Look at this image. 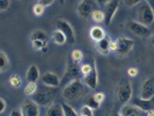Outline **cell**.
Returning a JSON list of instances; mask_svg holds the SVG:
<instances>
[{"instance_id":"cell-44","label":"cell","mask_w":154,"mask_h":116,"mask_svg":"<svg viewBox=\"0 0 154 116\" xmlns=\"http://www.w3.org/2000/svg\"><path fill=\"white\" fill-rule=\"evenodd\" d=\"M146 116H154V110H149V111H147Z\"/></svg>"},{"instance_id":"cell-38","label":"cell","mask_w":154,"mask_h":116,"mask_svg":"<svg viewBox=\"0 0 154 116\" xmlns=\"http://www.w3.org/2000/svg\"><path fill=\"white\" fill-rule=\"evenodd\" d=\"M37 2L41 4V5H43L44 7H50L51 5H54V0H38Z\"/></svg>"},{"instance_id":"cell-42","label":"cell","mask_w":154,"mask_h":116,"mask_svg":"<svg viewBox=\"0 0 154 116\" xmlns=\"http://www.w3.org/2000/svg\"><path fill=\"white\" fill-rule=\"evenodd\" d=\"M96 2H97V5L99 6H106L107 4H109L111 0H95Z\"/></svg>"},{"instance_id":"cell-14","label":"cell","mask_w":154,"mask_h":116,"mask_svg":"<svg viewBox=\"0 0 154 116\" xmlns=\"http://www.w3.org/2000/svg\"><path fill=\"white\" fill-rule=\"evenodd\" d=\"M118 7H119L118 0H111L109 4H107V5L104 6V9H103L104 16H106L104 23H106L107 26H109V24L111 23V21H112V19H114V16H115Z\"/></svg>"},{"instance_id":"cell-10","label":"cell","mask_w":154,"mask_h":116,"mask_svg":"<svg viewBox=\"0 0 154 116\" xmlns=\"http://www.w3.org/2000/svg\"><path fill=\"white\" fill-rule=\"evenodd\" d=\"M128 28L129 30L131 31L133 35H136L137 37H147L149 35V29L148 27L140 23L139 21H134V20H131L128 23Z\"/></svg>"},{"instance_id":"cell-43","label":"cell","mask_w":154,"mask_h":116,"mask_svg":"<svg viewBox=\"0 0 154 116\" xmlns=\"http://www.w3.org/2000/svg\"><path fill=\"white\" fill-rule=\"evenodd\" d=\"M146 1V4H148V5H151L152 7L154 6V0H145Z\"/></svg>"},{"instance_id":"cell-23","label":"cell","mask_w":154,"mask_h":116,"mask_svg":"<svg viewBox=\"0 0 154 116\" xmlns=\"http://www.w3.org/2000/svg\"><path fill=\"white\" fill-rule=\"evenodd\" d=\"M0 59H1V65H0V72H5L9 67V58L5 51H0Z\"/></svg>"},{"instance_id":"cell-8","label":"cell","mask_w":154,"mask_h":116,"mask_svg":"<svg viewBox=\"0 0 154 116\" xmlns=\"http://www.w3.org/2000/svg\"><path fill=\"white\" fill-rule=\"evenodd\" d=\"M21 113L23 116H39V105L32 99H27L21 105Z\"/></svg>"},{"instance_id":"cell-15","label":"cell","mask_w":154,"mask_h":116,"mask_svg":"<svg viewBox=\"0 0 154 116\" xmlns=\"http://www.w3.org/2000/svg\"><path fill=\"white\" fill-rule=\"evenodd\" d=\"M106 36H107V33H106V29L103 27H101L99 24L91 27V29H89V37L95 43L100 42L101 39H103Z\"/></svg>"},{"instance_id":"cell-35","label":"cell","mask_w":154,"mask_h":116,"mask_svg":"<svg viewBox=\"0 0 154 116\" xmlns=\"http://www.w3.org/2000/svg\"><path fill=\"white\" fill-rule=\"evenodd\" d=\"M93 96H94V99L97 101L100 105L104 101V99H106V94L103 92H95L93 94Z\"/></svg>"},{"instance_id":"cell-9","label":"cell","mask_w":154,"mask_h":116,"mask_svg":"<svg viewBox=\"0 0 154 116\" xmlns=\"http://www.w3.org/2000/svg\"><path fill=\"white\" fill-rule=\"evenodd\" d=\"M139 98L141 99H153L154 98V76H151L145 79L140 87Z\"/></svg>"},{"instance_id":"cell-22","label":"cell","mask_w":154,"mask_h":116,"mask_svg":"<svg viewBox=\"0 0 154 116\" xmlns=\"http://www.w3.org/2000/svg\"><path fill=\"white\" fill-rule=\"evenodd\" d=\"M30 39L31 41H35V39H39V41H44L48 42L49 41V36L44 30L42 29H36L30 34Z\"/></svg>"},{"instance_id":"cell-6","label":"cell","mask_w":154,"mask_h":116,"mask_svg":"<svg viewBox=\"0 0 154 116\" xmlns=\"http://www.w3.org/2000/svg\"><path fill=\"white\" fill-rule=\"evenodd\" d=\"M117 41V50L116 54L119 57H125L130 54L134 46V41L125 36H121L116 39Z\"/></svg>"},{"instance_id":"cell-46","label":"cell","mask_w":154,"mask_h":116,"mask_svg":"<svg viewBox=\"0 0 154 116\" xmlns=\"http://www.w3.org/2000/svg\"><path fill=\"white\" fill-rule=\"evenodd\" d=\"M64 1H65V0H59V2H60L62 5H64Z\"/></svg>"},{"instance_id":"cell-41","label":"cell","mask_w":154,"mask_h":116,"mask_svg":"<svg viewBox=\"0 0 154 116\" xmlns=\"http://www.w3.org/2000/svg\"><path fill=\"white\" fill-rule=\"evenodd\" d=\"M9 116H23V115H22V113H21L20 109H13V110L11 111Z\"/></svg>"},{"instance_id":"cell-12","label":"cell","mask_w":154,"mask_h":116,"mask_svg":"<svg viewBox=\"0 0 154 116\" xmlns=\"http://www.w3.org/2000/svg\"><path fill=\"white\" fill-rule=\"evenodd\" d=\"M84 79V84L91 89H95L99 85V72H97V66H96V61L93 62V70L92 72L87 76L82 78Z\"/></svg>"},{"instance_id":"cell-29","label":"cell","mask_w":154,"mask_h":116,"mask_svg":"<svg viewBox=\"0 0 154 116\" xmlns=\"http://www.w3.org/2000/svg\"><path fill=\"white\" fill-rule=\"evenodd\" d=\"M8 83H9V85L12 86V87L17 88V87H20V86H21V84H22V80H21V78L19 77L17 74H13L12 77L9 78Z\"/></svg>"},{"instance_id":"cell-40","label":"cell","mask_w":154,"mask_h":116,"mask_svg":"<svg viewBox=\"0 0 154 116\" xmlns=\"http://www.w3.org/2000/svg\"><path fill=\"white\" fill-rule=\"evenodd\" d=\"M117 50V41H111L110 42V52H116Z\"/></svg>"},{"instance_id":"cell-31","label":"cell","mask_w":154,"mask_h":116,"mask_svg":"<svg viewBox=\"0 0 154 116\" xmlns=\"http://www.w3.org/2000/svg\"><path fill=\"white\" fill-rule=\"evenodd\" d=\"M31 45H32V49H35V50H43L44 48L48 46V42L35 39V41H31Z\"/></svg>"},{"instance_id":"cell-27","label":"cell","mask_w":154,"mask_h":116,"mask_svg":"<svg viewBox=\"0 0 154 116\" xmlns=\"http://www.w3.org/2000/svg\"><path fill=\"white\" fill-rule=\"evenodd\" d=\"M63 109H64V115L65 116H79V113L73 107H71L69 105L64 103L63 105Z\"/></svg>"},{"instance_id":"cell-37","label":"cell","mask_w":154,"mask_h":116,"mask_svg":"<svg viewBox=\"0 0 154 116\" xmlns=\"http://www.w3.org/2000/svg\"><path fill=\"white\" fill-rule=\"evenodd\" d=\"M138 73H139V70L137 67H134V66H132V67H130V69L128 70V76L130 78H136L138 76Z\"/></svg>"},{"instance_id":"cell-33","label":"cell","mask_w":154,"mask_h":116,"mask_svg":"<svg viewBox=\"0 0 154 116\" xmlns=\"http://www.w3.org/2000/svg\"><path fill=\"white\" fill-rule=\"evenodd\" d=\"M79 114L81 115H87V116H94V109L92 107H89L88 105H84L80 110H79Z\"/></svg>"},{"instance_id":"cell-1","label":"cell","mask_w":154,"mask_h":116,"mask_svg":"<svg viewBox=\"0 0 154 116\" xmlns=\"http://www.w3.org/2000/svg\"><path fill=\"white\" fill-rule=\"evenodd\" d=\"M86 94V85L80 79L71 80L63 89V98L67 101H75L81 99Z\"/></svg>"},{"instance_id":"cell-34","label":"cell","mask_w":154,"mask_h":116,"mask_svg":"<svg viewBox=\"0 0 154 116\" xmlns=\"http://www.w3.org/2000/svg\"><path fill=\"white\" fill-rule=\"evenodd\" d=\"M11 6V0H0V12H6Z\"/></svg>"},{"instance_id":"cell-39","label":"cell","mask_w":154,"mask_h":116,"mask_svg":"<svg viewBox=\"0 0 154 116\" xmlns=\"http://www.w3.org/2000/svg\"><path fill=\"white\" fill-rule=\"evenodd\" d=\"M0 105H1L0 113H1V114H4V113H5V110H6V108H7V102H6V100H5L4 98H0Z\"/></svg>"},{"instance_id":"cell-13","label":"cell","mask_w":154,"mask_h":116,"mask_svg":"<svg viewBox=\"0 0 154 116\" xmlns=\"http://www.w3.org/2000/svg\"><path fill=\"white\" fill-rule=\"evenodd\" d=\"M41 81H42V84L44 86L52 87V88H57V87L59 86V84H60V78L58 77L54 72L48 71V72L42 74Z\"/></svg>"},{"instance_id":"cell-36","label":"cell","mask_w":154,"mask_h":116,"mask_svg":"<svg viewBox=\"0 0 154 116\" xmlns=\"http://www.w3.org/2000/svg\"><path fill=\"white\" fill-rule=\"evenodd\" d=\"M123 2L126 7H134L141 2V0H123Z\"/></svg>"},{"instance_id":"cell-5","label":"cell","mask_w":154,"mask_h":116,"mask_svg":"<svg viewBox=\"0 0 154 116\" xmlns=\"http://www.w3.org/2000/svg\"><path fill=\"white\" fill-rule=\"evenodd\" d=\"M138 21L147 27L152 26L154 22V9L151 5L144 4L138 9Z\"/></svg>"},{"instance_id":"cell-26","label":"cell","mask_w":154,"mask_h":116,"mask_svg":"<svg viewBox=\"0 0 154 116\" xmlns=\"http://www.w3.org/2000/svg\"><path fill=\"white\" fill-rule=\"evenodd\" d=\"M69 57L74 61L75 63H79L82 61V58H84V54H82V51L81 50H79V49H75V50H73L71 55H69Z\"/></svg>"},{"instance_id":"cell-32","label":"cell","mask_w":154,"mask_h":116,"mask_svg":"<svg viewBox=\"0 0 154 116\" xmlns=\"http://www.w3.org/2000/svg\"><path fill=\"white\" fill-rule=\"evenodd\" d=\"M44 9L45 7L43 6V5H41V4H35L34 6H32V13H34V15L35 16H42L43 15V13H44Z\"/></svg>"},{"instance_id":"cell-49","label":"cell","mask_w":154,"mask_h":116,"mask_svg":"<svg viewBox=\"0 0 154 116\" xmlns=\"http://www.w3.org/2000/svg\"><path fill=\"white\" fill-rule=\"evenodd\" d=\"M20 1H24V0H20Z\"/></svg>"},{"instance_id":"cell-2","label":"cell","mask_w":154,"mask_h":116,"mask_svg":"<svg viewBox=\"0 0 154 116\" xmlns=\"http://www.w3.org/2000/svg\"><path fill=\"white\" fill-rule=\"evenodd\" d=\"M132 85L129 80H121L116 88V98L119 103H128L132 98Z\"/></svg>"},{"instance_id":"cell-48","label":"cell","mask_w":154,"mask_h":116,"mask_svg":"<svg viewBox=\"0 0 154 116\" xmlns=\"http://www.w3.org/2000/svg\"><path fill=\"white\" fill-rule=\"evenodd\" d=\"M79 116H87V115H81V114H79Z\"/></svg>"},{"instance_id":"cell-16","label":"cell","mask_w":154,"mask_h":116,"mask_svg":"<svg viewBox=\"0 0 154 116\" xmlns=\"http://www.w3.org/2000/svg\"><path fill=\"white\" fill-rule=\"evenodd\" d=\"M133 105L137 106L141 111H149L154 109V98L153 99H141V98H137L133 101Z\"/></svg>"},{"instance_id":"cell-21","label":"cell","mask_w":154,"mask_h":116,"mask_svg":"<svg viewBox=\"0 0 154 116\" xmlns=\"http://www.w3.org/2000/svg\"><path fill=\"white\" fill-rule=\"evenodd\" d=\"M52 39H54V43L58 44V45H63V44H65V43L67 42L66 35H65L62 30H59V29H56V30L52 33Z\"/></svg>"},{"instance_id":"cell-11","label":"cell","mask_w":154,"mask_h":116,"mask_svg":"<svg viewBox=\"0 0 154 116\" xmlns=\"http://www.w3.org/2000/svg\"><path fill=\"white\" fill-rule=\"evenodd\" d=\"M65 78L66 79H80L81 72H80V64L75 63L71 57H69V61L66 63V71H65Z\"/></svg>"},{"instance_id":"cell-7","label":"cell","mask_w":154,"mask_h":116,"mask_svg":"<svg viewBox=\"0 0 154 116\" xmlns=\"http://www.w3.org/2000/svg\"><path fill=\"white\" fill-rule=\"evenodd\" d=\"M56 29L62 30L66 35L67 42H69V43H74L75 42V33H74V29L71 26V23L69 21H66L65 19H58L56 21Z\"/></svg>"},{"instance_id":"cell-20","label":"cell","mask_w":154,"mask_h":116,"mask_svg":"<svg viewBox=\"0 0 154 116\" xmlns=\"http://www.w3.org/2000/svg\"><path fill=\"white\" fill-rule=\"evenodd\" d=\"M110 42H111V39H109L108 36H106L103 39H101L100 42H97L96 43L97 51L101 55H104V56L109 55V52H110Z\"/></svg>"},{"instance_id":"cell-30","label":"cell","mask_w":154,"mask_h":116,"mask_svg":"<svg viewBox=\"0 0 154 116\" xmlns=\"http://www.w3.org/2000/svg\"><path fill=\"white\" fill-rule=\"evenodd\" d=\"M93 70V65L92 64H82L80 65V72H81V77L85 78L87 77Z\"/></svg>"},{"instance_id":"cell-24","label":"cell","mask_w":154,"mask_h":116,"mask_svg":"<svg viewBox=\"0 0 154 116\" xmlns=\"http://www.w3.org/2000/svg\"><path fill=\"white\" fill-rule=\"evenodd\" d=\"M36 92H37V83H28L23 89L24 95L27 96H32Z\"/></svg>"},{"instance_id":"cell-28","label":"cell","mask_w":154,"mask_h":116,"mask_svg":"<svg viewBox=\"0 0 154 116\" xmlns=\"http://www.w3.org/2000/svg\"><path fill=\"white\" fill-rule=\"evenodd\" d=\"M85 105H88V106H89V107H92L94 110H95V109H99V108H100V106H101L100 103H99L97 101L94 99L93 94H92V95H88V96L86 98V103H85Z\"/></svg>"},{"instance_id":"cell-18","label":"cell","mask_w":154,"mask_h":116,"mask_svg":"<svg viewBox=\"0 0 154 116\" xmlns=\"http://www.w3.org/2000/svg\"><path fill=\"white\" fill-rule=\"evenodd\" d=\"M119 114L122 116H140L141 110L134 105H124L119 110Z\"/></svg>"},{"instance_id":"cell-3","label":"cell","mask_w":154,"mask_h":116,"mask_svg":"<svg viewBox=\"0 0 154 116\" xmlns=\"http://www.w3.org/2000/svg\"><path fill=\"white\" fill-rule=\"evenodd\" d=\"M54 99V89L52 87H41L37 92L32 95V100H35L39 106H50Z\"/></svg>"},{"instance_id":"cell-45","label":"cell","mask_w":154,"mask_h":116,"mask_svg":"<svg viewBox=\"0 0 154 116\" xmlns=\"http://www.w3.org/2000/svg\"><path fill=\"white\" fill-rule=\"evenodd\" d=\"M151 44L154 46V34L152 35V36H151Z\"/></svg>"},{"instance_id":"cell-17","label":"cell","mask_w":154,"mask_h":116,"mask_svg":"<svg viewBox=\"0 0 154 116\" xmlns=\"http://www.w3.org/2000/svg\"><path fill=\"white\" fill-rule=\"evenodd\" d=\"M41 73H39L38 67L35 64H31L28 67L27 72H26V80L27 83H37L38 80H41Z\"/></svg>"},{"instance_id":"cell-25","label":"cell","mask_w":154,"mask_h":116,"mask_svg":"<svg viewBox=\"0 0 154 116\" xmlns=\"http://www.w3.org/2000/svg\"><path fill=\"white\" fill-rule=\"evenodd\" d=\"M92 20L95 23H102L106 21V16H104V12L101 9H96L92 14Z\"/></svg>"},{"instance_id":"cell-4","label":"cell","mask_w":154,"mask_h":116,"mask_svg":"<svg viewBox=\"0 0 154 116\" xmlns=\"http://www.w3.org/2000/svg\"><path fill=\"white\" fill-rule=\"evenodd\" d=\"M96 9H99V5L95 0H81L77 6L78 14L84 19L92 17V14Z\"/></svg>"},{"instance_id":"cell-47","label":"cell","mask_w":154,"mask_h":116,"mask_svg":"<svg viewBox=\"0 0 154 116\" xmlns=\"http://www.w3.org/2000/svg\"><path fill=\"white\" fill-rule=\"evenodd\" d=\"M115 116H122V115H121V114H116Z\"/></svg>"},{"instance_id":"cell-19","label":"cell","mask_w":154,"mask_h":116,"mask_svg":"<svg viewBox=\"0 0 154 116\" xmlns=\"http://www.w3.org/2000/svg\"><path fill=\"white\" fill-rule=\"evenodd\" d=\"M45 116H65L63 105L62 103H51L46 108Z\"/></svg>"}]
</instances>
